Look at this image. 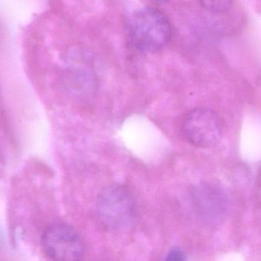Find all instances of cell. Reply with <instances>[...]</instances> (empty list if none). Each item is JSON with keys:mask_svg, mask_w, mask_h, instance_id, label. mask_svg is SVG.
Wrapping results in <instances>:
<instances>
[{"mask_svg": "<svg viewBox=\"0 0 261 261\" xmlns=\"http://www.w3.org/2000/svg\"><path fill=\"white\" fill-rule=\"evenodd\" d=\"M158 1H166V0H158Z\"/></svg>", "mask_w": 261, "mask_h": 261, "instance_id": "ba28073f", "label": "cell"}, {"mask_svg": "<svg viewBox=\"0 0 261 261\" xmlns=\"http://www.w3.org/2000/svg\"><path fill=\"white\" fill-rule=\"evenodd\" d=\"M101 222L110 231H126L136 216L135 202L129 192L120 185H111L100 194L97 205Z\"/></svg>", "mask_w": 261, "mask_h": 261, "instance_id": "7a4b0ae2", "label": "cell"}, {"mask_svg": "<svg viewBox=\"0 0 261 261\" xmlns=\"http://www.w3.org/2000/svg\"><path fill=\"white\" fill-rule=\"evenodd\" d=\"M167 259L169 260H184L185 254L179 248H173L167 254Z\"/></svg>", "mask_w": 261, "mask_h": 261, "instance_id": "52a82bcc", "label": "cell"}, {"mask_svg": "<svg viewBox=\"0 0 261 261\" xmlns=\"http://www.w3.org/2000/svg\"><path fill=\"white\" fill-rule=\"evenodd\" d=\"M193 201L198 212L208 220L220 219L225 211V200L213 187L201 185L193 190Z\"/></svg>", "mask_w": 261, "mask_h": 261, "instance_id": "5b68a950", "label": "cell"}, {"mask_svg": "<svg viewBox=\"0 0 261 261\" xmlns=\"http://www.w3.org/2000/svg\"><path fill=\"white\" fill-rule=\"evenodd\" d=\"M182 133L192 145L210 148L216 146L222 138V121L213 110L193 109L182 120Z\"/></svg>", "mask_w": 261, "mask_h": 261, "instance_id": "3957f363", "label": "cell"}, {"mask_svg": "<svg viewBox=\"0 0 261 261\" xmlns=\"http://www.w3.org/2000/svg\"><path fill=\"white\" fill-rule=\"evenodd\" d=\"M44 254L52 260L75 261L82 258L84 244L70 225L56 223L46 228L41 238Z\"/></svg>", "mask_w": 261, "mask_h": 261, "instance_id": "277c9868", "label": "cell"}, {"mask_svg": "<svg viewBox=\"0 0 261 261\" xmlns=\"http://www.w3.org/2000/svg\"><path fill=\"white\" fill-rule=\"evenodd\" d=\"M128 32L133 47L141 52L154 53L168 44L173 29L164 12L147 6L135 11L130 15Z\"/></svg>", "mask_w": 261, "mask_h": 261, "instance_id": "6da1fadb", "label": "cell"}, {"mask_svg": "<svg viewBox=\"0 0 261 261\" xmlns=\"http://www.w3.org/2000/svg\"><path fill=\"white\" fill-rule=\"evenodd\" d=\"M199 2L201 6L208 12L222 14L229 10L233 0H199Z\"/></svg>", "mask_w": 261, "mask_h": 261, "instance_id": "8992f818", "label": "cell"}]
</instances>
